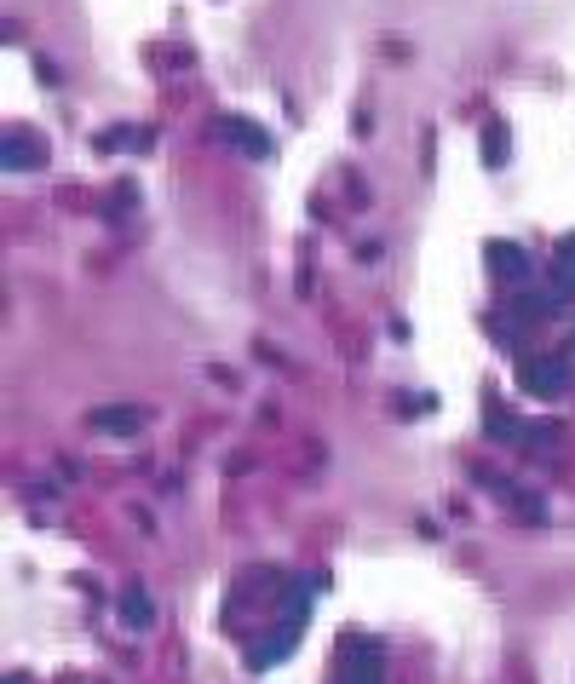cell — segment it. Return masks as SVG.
<instances>
[{"label": "cell", "mask_w": 575, "mask_h": 684, "mask_svg": "<svg viewBox=\"0 0 575 684\" xmlns=\"http://www.w3.org/2000/svg\"><path fill=\"white\" fill-rule=\"evenodd\" d=\"M506 121H489V127H483V161H489V167H506V150H512V144H506Z\"/></svg>", "instance_id": "obj_10"}, {"label": "cell", "mask_w": 575, "mask_h": 684, "mask_svg": "<svg viewBox=\"0 0 575 684\" xmlns=\"http://www.w3.org/2000/svg\"><path fill=\"white\" fill-rule=\"evenodd\" d=\"M380 644H368V639H351L340 650V684H380Z\"/></svg>", "instance_id": "obj_3"}, {"label": "cell", "mask_w": 575, "mask_h": 684, "mask_svg": "<svg viewBox=\"0 0 575 684\" xmlns=\"http://www.w3.org/2000/svg\"><path fill=\"white\" fill-rule=\"evenodd\" d=\"M518 386L529 397H564L575 386V368H570V357H524L518 363Z\"/></svg>", "instance_id": "obj_1"}, {"label": "cell", "mask_w": 575, "mask_h": 684, "mask_svg": "<svg viewBox=\"0 0 575 684\" xmlns=\"http://www.w3.org/2000/svg\"><path fill=\"white\" fill-rule=\"evenodd\" d=\"M552 288L570 299L575 294V236H564V248H558V259H552Z\"/></svg>", "instance_id": "obj_9"}, {"label": "cell", "mask_w": 575, "mask_h": 684, "mask_svg": "<svg viewBox=\"0 0 575 684\" xmlns=\"http://www.w3.org/2000/svg\"><path fill=\"white\" fill-rule=\"evenodd\" d=\"M213 138H225V144L248 150V156H271L265 127H259V121H242V115H219V121H213Z\"/></svg>", "instance_id": "obj_5"}, {"label": "cell", "mask_w": 575, "mask_h": 684, "mask_svg": "<svg viewBox=\"0 0 575 684\" xmlns=\"http://www.w3.org/2000/svg\"><path fill=\"white\" fill-rule=\"evenodd\" d=\"M115 616H121V627H133V633H144V627H150V621H156V604H150V593H144V587H127V593H121V604H115Z\"/></svg>", "instance_id": "obj_7"}, {"label": "cell", "mask_w": 575, "mask_h": 684, "mask_svg": "<svg viewBox=\"0 0 575 684\" xmlns=\"http://www.w3.org/2000/svg\"><path fill=\"white\" fill-rule=\"evenodd\" d=\"M299 627H305V621H288V627H276V633H265V639H253L248 667H259V673H265V667L288 662V656L299 650Z\"/></svg>", "instance_id": "obj_4"}, {"label": "cell", "mask_w": 575, "mask_h": 684, "mask_svg": "<svg viewBox=\"0 0 575 684\" xmlns=\"http://www.w3.org/2000/svg\"><path fill=\"white\" fill-rule=\"evenodd\" d=\"M92 426H98V432H115V437H133V432H144V409H133V403H115V409H98V414H92Z\"/></svg>", "instance_id": "obj_8"}, {"label": "cell", "mask_w": 575, "mask_h": 684, "mask_svg": "<svg viewBox=\"0 0 575 684\" xmlns=\"http://www.w3.org/2000/svg\"><path fill=\"white\" fill-rule=\"evenodd\" d=\"M489 432L501 437V443H512V437H524V426H518L506 409H489Z\"/></svg>", "instance_id": "obj_11"}, {"label": "cell", "mask_w": 575, "mask_h": 684, "mask_svg": "<svg viewBox=\"0 0 575 684\" xmlns=\"http://www.w3.org/2000/svg\"><path fill=\"white\" fill-rule=\"evenodd\" d=\"M41 161H46V144L35 133H6L0 138V167H6V173H35Z\"/></svg>", "instance_id": "obj_6"}, {"label": "cell", "mask_w": 575, "mask_h": 684, "mask_svg": "<svg viewBox=\"0 0 575 684\" xmlns=\"http://www.w3.org/2000/svg\"><path fill=\"white\" fill-rule=\"evenodd\" d=\"M483 259H489V276L506 282V288H529V282H535V265H529V253L518 248V242H489Z\"/></svg>", "instance_id": "obj_2"}]
</instances>
